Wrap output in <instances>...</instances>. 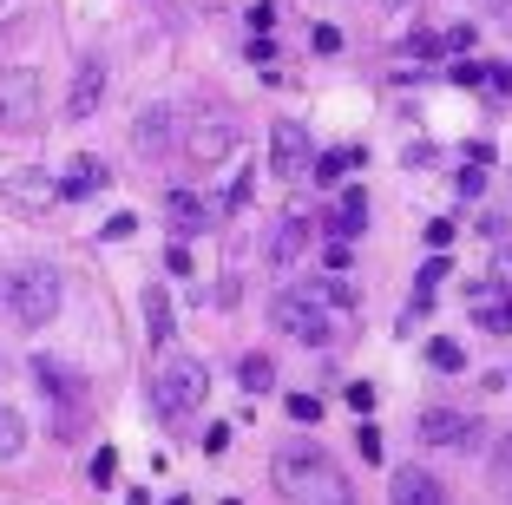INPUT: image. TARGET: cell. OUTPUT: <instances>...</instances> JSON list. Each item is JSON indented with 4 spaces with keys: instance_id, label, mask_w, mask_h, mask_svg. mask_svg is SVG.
I'll return each instance as SVG.
<instances>
[{
    "instance_id": "30bf717a",
    "label": "cell",
    "mask_w": 512,
    "mask_h": 505,
    "mask_svg": "<svg viewBox=\"0 0 512 505\" xmlns=\"http://www.w3.org/2000/svg\"><path fill=\"white\" fill-rule=\"evenodd\" d=\"M0 197H7L14 210H46L53 197H60V178H46V171H33V164H27V171H14V178L0 184Z\"/></svg>"
},
{
    "instance_id": "52a82bcc",
    "label": "cell",
    "mask_w": 512,
    "mask_h": 505,
    "mask_svg": "<svg viewBox=\"0 0 512 505\" xmlns=\"http://www.w3.org/2000/svg\"><path fill=\"white\" fill-rule=\"evenodd\" d=\"M33 387H40L46 401H60V407H86V374L66 368V361H53V355L33 361Z\"/></svg>"
},
{
    "instance_id": "ba28073f",
    "label": "cell",
    "mask_w": 512,
    "mask_h": 505,
    "mask_svg": "<svg viewBox=\"0 0 512 505\" xmlns=\"http://www.w3.org/2000/svg\"><path fill=\"white\" fill-rule=\"evenodd\" d=\"M184 151H191V164L211 171V164H224L230 151H237V125H230V119H197L191 138H184Z\"/></svg>"
},
{
    "instance_id": "ac0fdd59",
    "label": "cell",
    "mask_w": 512,
    "mask_h": 505,
    "mask_svg": "<svg viewBox=\"0 0 512 505\" xmlns=\"http://www.w3.org/2000/svg\"><path fill=\"white\" fill-rule=\"evenodd\" d=\"M171 230H178V237H197V230H204V223H211V217H204V204H197V197L191 191H171Z\"/></svg>"
},
{
    "instance_id": "d6986e66",
    "label": "cell",
    "mask_w": 512,
    "mask_h": 505,
    "mask_svg": "<svg viewBox=\"0 0 512 505\" xmlns=\"http://www.w3.org/2000/svg\"><path fill=\"white\" fill-rule=\"evenodd\" d=\"M20 453H27V414L0 401V460H20Z\"/></svg>"
},
{
    "instance_id": "8fae6325",
    "label": "cell",
    "mask_w": 512,
    "mask_h": 505,
    "mask_svg": "<svg viewBox=\"0 0 512 505\" xmlns=\"http://www.w3.org/2000/svg\"><path fill=\"white\" fill-rule=\"evenodd\" d=\"M388 499L394 505H447V486H440L434 473H421V466H401L394 486H388Z\"/></svg>"
},
{
    "instance_id": "f546056e",
    "label": "cell",
    "mask_w": 512,
    "mask_h": 505,
    "mask_svg": "<svg viewBox=\"0 0 512 505\" xmlns=\"http://www.w3.org/2000/svg\"><path fill=\"white\" fill-rule=\"evenodd\" d=\"M493 276L512 289V243H499V256H493Z\"/></svg>"
},
{
    "instance_id": "7402d4cb",
    "label": "cell",
    "mask_w": 512,
    "mask_h": 505,
    "mask_svg": "<svg viewBox=\"0 0 512 505\" xmlns=\"http://www.w3.org/2000/svg\"><path fill=\"white\" fill-rule=\"evenodd\" d=\"M145 328H151V342H165V335H171V296H165V289H151V296H145Z\"/></svg>"
},
{
    "instance_id": "d590c367",
    "label": "cell",
    "mask_w": 512,
    "mask_h": 505,
    "mask_svg": "<svg viewBox=\"0 0 512 505\" xmlns=\"http://www.w3.org/2000/svg\"><path fill=\"white\" fill-rule=\"evenodd\" d=\"M171 505H191V499H171Z\"/></svg>"
},
{
    "instance_id": "836d02e7",
    "label": "cell",
    "mask_w": 512,
    "mask_h": 505,
    "mask_svg": "<svg viewBox=\"0 0 512 505\" xmlns=\"http://www.w3.org/2000/svg\"><path fill=\"white\" fill-rule=\"evenodd\" d=\"M7 289H14V269H7V276H0V309H7Z\"/></svg>"
},
{
    "instance_id": "3957f363",
    "label": "cell",
    "mask_w": 512,
    "mask_h": 505,
    "mask_svg": "<svg viewBox=\"0 0 512 505\" xmlns=\"http://www.w3.org/2000/svg\"><path fill=\"white\" fill-rule=\"evenodd\" d=\"M270 322L283 328L289 342H302V348H329V342H335V315L322 309V302L309 296L302 283H296V289H283V296L270 302Z\"/></svg>"
},
{
    "instance_id": "277c9868",
    "label": "cell",
    "mask_w": 512,
    "mask_h": 505,
    "mask_svg": "<svg viewBox=\"0 0 512 505\" xmlns=\"http://www.w3.org/2000/svg\"><path fill=\"white\" fill-rule=\"evenodd\" d=\"M7 309H14L20 328H46L53 315H60V276L40 263L14 269V289H7Z\"/></svg>"
},
{
    "instance_id": "4dcf8cb0",
    "label": "cell",
    "mask_w": 512,
    "mask_h": 505,
    "mask_svg": "<svg viewBox=\"0 0 512 505\" xmlns=\"http://www.w3.org/2000/svg\"><path fill=\"white\" fill-rule=\"evenodd\" d=\"M480 79H486V66H473V60L453 66V86H480Z\"/></svg>"
},
{
    "instance_id": "484cf974",
    "label": "cell",
    "mask_w": 512,
    "mask_h": 505,
    "mask_svg": "<svg viewBox=\"0 0 512 505\" xmlns=\"http://www.w3.org/2000/svg\"><path fill=\"white\" fill-rule=\"evenodd\" d=\"M112 473H119V453H112V446H99V453H92V486H106Z\"/></svg>"
},
{
    "instance_id": "74e56055",
    "label": "cell",
    "mask_w": 512,
    "mask_h": 505,
    "mask_svg": "<svg viewBox=\"0 0 512 505\" xmlns=\"http://www.w3.org/2000/svg\"><path fill=\"white\" fill-rule=\"evenodd\" d=\"M224 505H237V499H224Z\"/></svg>"
},
{
    "instance_id": "9c48e42d",
    "label": "cell",
    "mask_w": 512,
    "mask_h": 505,
    "mask_svg": "<svg viewBox=\"0 0 512 505\" xmlns=\"http://www.w3.org/2000/svg\"><path fill=\"white\" fill-rule=\"evenodd\" d=\"M99 105H106V60H79L73 92H66V119H92Z\"/></svg>"
},
{
    "instance_id": "d6a6232c",
    "label": "cell",
    "mask_w": 512,
    "mask_h": 505,
    "mask_svg": "<svg viewBox=\"0 0 512 505\" xmlns=\"http://www.w3.org/2000/svg\"><path fill=\"white\" fill-rule=\"evenodd\" d=\"M486 79H493L499 92H512V66H499V73H486Z\"/></svg>"
},
{
    "instance_id": "d4e9b609",
    "label": "cell",
    "mask_w": 512,
    "mask_h": 505,
    "mask_svg": "<svg viewBox=\"0 0 512 505\" xmlns=\"http://www.w3.org/2000/svg\"><path fill=\"white\" fill-rule=\"evenodd\" d=\"M447 276H453V263H447V256H427V263H421V296H427V289H440Z\"/></svg>"
},
{
    "instance_id": "83f0119b",
    "label": "cell",
    "mask_w": 512,
    "mask_h": 505,
    "mask_svg": "<svg viewBox=\"0 0 512 505\" xmlns=\"http://www.w3.org/2000/svg\"><path fill=\"white\" fill-rule=\"evenodd\" d=\"M342 394H348V407H355V414H368V407H375V387H368V381H348Z\"/></svg>"
},
{
    "instance_id": "ffe728a7",
    "label": "cell",
    "mask_w": 512,
    "mask_h": 505,
    "mask_svg": "<svg viewBox=\"0 0 512 505\" xmlns=\"http://www.w3.org/2000/svg\"><path fill=\"white\" fill-rule=\"evenodd\" d=\"M237 381H243V394H270V387H276V361L270 355H243Z\"/></svg>"
},
{
    "instance_id": "8d00e7d4",
    "label": "cell",
    "mask_w": 512,
    "mask_h": 505,
    "mask_svg": "<svg viewBox=\"0 0 512 505\" xmlns=\"http://www.w3.org/2000/svg\"><path fill=\"white\" fill-rule=\"evenodd\" d=\"M506 460H512V440H506Z\"/></svg>"
},
{
    "instance_id": "f1b7e54d",
    "label": "cell",
    "mask_w": 512,
    "mask_h": 505,
    "mask_svg": "<svg viewBox=\"0 0 512 505\" xmlns=\"http://www.w3.org/2000/svg\"><path fill=\"white\" fill-rule=\"evenodd\" d=\"M355 446H362V460H368V466L381 460V433H375V427H362V433H355Z\"/></svg>"
},
{
    "instance_id": "cb8c5ba5",
    "label": "cell",
    "mask_w": 512,
    "mask_h": 505,
    "mask_svg": "<svg viewBox=\"0 0 512 505\" xmlns=\"http://www.w3.org/2000/svg\"><path fill=\"white\" fill-rule=\"evenodd\" d=\"M289 420L316 427V420H322V401H316V394H289Z\"/></svg>"
},
{
    "instance_id": "5bb4252c",
    "label": "cell",
    "mask_w": 512,
    "mask_h": 505,
    "mask_svg": "<svg viewBox=\"0 0 512 505\" xmlns=\"http://www.w3.org/2000/svg\"><path fill=\"white\" fill-rule=\"evenodd\" d=\"M106 184H112V171L99 158H73V164H66V178H60V197H73V204H79V197L106 191Z\"/></svg>"
},
{
    "instance_id": "44dd1931",
    "label": "cell",
    "mask_w": 512,
    "mask_h": 505,
    "mask_svg": "<svg viewBox=\"0 0 512 505\" xmlns=\"http://www.w3.org/2000/svg\"><path fill=\"white\" fill-rule=\"evenodd\" d=\"M355 158H362V151H322V158L309 164V178L316 184H342V171H355Z\"/></svg>"
},
{
    "instance_id": "7a4b0ae2",
    "label": "cell",
    "mask_w": 512,
    "mask_h": 505,
    "mask_svg": "<svg viewBox=\"0 0 512 505\" xmlns=\"http://www.w3.org/2000/svg\"><path fill=\"white\" fill-rule=\"evenodd\" d=\"M204 394H211V374L191 355H171L165 368L151 374V414L158 420H191L197 407H204Z\"/></svg>"
},
{
    "instance_id": "603a6c76",
    "label": "cell",
    "mask_w": 512,
    "mask_h": 505,
    "mask_svg": "<svg viewBox=\"0 0 512 505\" xmlns=\"http://www.w3.org/2000/svg\"><path fill=\"white\" fill-rule=\"evenodd\" d=\"M427 361H434L440 374H460V368H467V348H460V342H447V335H440V342H427Z\"/></svg>"
},
{
    "instance_id": "e575fe53",
    "label": "cell",
    "mask_w": 512,
    "mask_h": 505,
    "mask_svg": "<svg viewBox=\"0 0 512 505\" xmlns=\"http://www.w3.org/2000/svg\"><path fill=\"white\" fill-rule=\"evenodd\" d=\"M381 7H407V0H381Z\"/></svg>"
},
{
    "instance_id": "7c38bea8",
    "label": "cell",
    "mask_w": 512,
    "mask_h": 505,
    "mask_svg": "<svg viewBox=\"0 0 512 505\" xmlns=\"http://www.w3.org/2000/svg\"><path fill=\"white\" fill-rule=\"evenodd\" d=\"M473 433H480V427H473L467 414H453V407H427V414H421V440L427 446H467Z\"/></svg>"
},
{
    "instance_id": "e0dca14e",
    "label": "cell",
    "mask_w": 512,
    "mask_h": 505,
    "mask_svg": "<svg viewBox=\"0 0 512 505\" xmlns=\"http://www.w3.org/2000/svg\"><path fill=\"white\" fill-rule=\"evenodd\" d=\"M302 289H309V296H316V302H322V309H329V315H348V309H355V302H362V296H355V283H348V276H309V283H302Z\"/></svg>"
},
{
    "instance_id": "5b68a950",
    "label": "cell",
    "mask_w": 512,
    "mask_h": 505,
    "mask_svg": "<svg viewBox=\"0 0 512 505\" xmlns=\"http://www.w3.org/2000/svg\"><path fill=\"white\" fill-rule=\"evenodd\" d=\"M33 125H40V73L0 66V132H33Z\"/></svg>"
},
{
    "instance_id": "1f68e13d",
    "label": "cell",
    "mask_w": 512,
    "mask_h": 505,
    "mask_svg": "<svg viewBox=\"0 0 512 505\" xmlns=\"http://www.w3.org/2000/svg\"><path fill=\"white\" fill-rule=\"evenodd\" d=\"M132 230H138V217H132V210H119V217L106 223V237H132Z\"/></svg>"
},
{
    "instance_id": "4fadbf2b",
    "label": "cell",
    "mask_w": 512,
    "mask_h": 505,
    "mask_svg": "<svg viewBox=\"0 0 512 505\" xmlns=\"http://www.w3.org/2000/svg\"><path fill=\"white\" fill-rule=\"evenodd\" d=\"M302 250H309V223H302V217H283L270 230V250H263V256H270V269H296Z\"/></svg>"
},
{
    "instance_id": "2e32d148",
    "label": "cell",
    "mask_w": 512,
    "mask_h": 505,
    "mask_svg": "<svg viewBox=\"0 0 512 505\" xmlns=\"http://www.w3.org/2000/svg\"><path fill=\"white\" fill-rule=\"evenodd\" d=\"M362 230H368V191H342V204L329 217V237L342 243V237H362Z\"/></svg>"
},
{
    "instance_id": "4316f807",
    "label": "cell",
    "mask_w": 512,
    "mask_h": 505,
    "mask_svg": "<svg viewBox=\"0 0 512 505\" xmlns=\"http://www.w3.org/2000/svg\"><path fill=\"white\" fill-rule=\"evenodd\" d=\"M270 27H276V0H256V7H250V33L270 40Z\"/></svg>"
},
{
    "instance_id": "9a60e30c",
    "label": "cell",
    "mask_w": 512,
    "mask_h": 505,
    "mask_svg": "<svg viewBox=\"0 0 512 505\" xmlns=\"http://www.w3.org/2000/svg\"><path fill=\"white\" fill-rule=\"evenodd\" d=\"M132 145H138V151H165V145H171V105H145V112H138Z\"/></svg>"
},
{
    "instance_id": "8992f818",
    "label": "cell",
    "mask_w": 512,
    "mask_h": 505,
    "mask_svg": "<svg viewBox=\"0 0 512 505\" xmlns=\"http://www.w3.org/2000/svg\"><path fill=\"white\" fill-rule=\"evenodd\" d=\"M270 171L276 178H309V132L296 119L270 125Z\"/></svg>"
},
{
    "instance_id": "6da1fadb",
    "label": "cell",
    "mask_w": 512,
    "mask_h": 505,
    "mask_svg": "<svg viewBox=\"0 0 512 505\" xmlns=\"http://www.w3.org/2000/svg\"><path fill=\"white\" fill-rule=\"evenodd\" d=\"M270 473L289 505H355V486H348L342 460L322 440H283Z\"/></svg>"
}]
</instances>
